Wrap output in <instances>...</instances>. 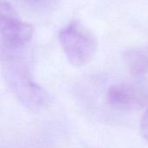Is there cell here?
Instances as JSON below:
<instances>
[{
  "label": "cell",
  "instance_id": "3",
  "mask_svg": "<svg viewBox=\"0 0 148 148\" xmlns=\"http://www.w3.org/2000/svg\"><path fill=\"white\" fill-rule=\"evenodd\" d=\"M31 24L19 19L12 5L4 0L0 3V40L2 51H18L32 38Z\"/></svg>",
  "mask_w": 148,
  "mask_h": 148
},
{
  "label": "cell",
  "instance_id": "4",
  "mask_svg": "<svg viewBox=\"0 0 148 148\" xmlns=\"http://www.w3.org/2000/svg\"><path fill=\"white\" fill-rule=\"evenodd\" d=\"M107 101L120 110L138 109L148 103V87L132 83H118L109 87Z\"/></svg>",
  "mask_w": 148,
  "mask_h": 148
},
{
  "label": "cell",
  "instance_id": "7",
  "mask_svg": "<svg viewBox=\"0 0 148 148\" xmlns=\"http://www.w3.org/2000/svg\"><path fill=\"white\" fill-rule=\"evenodd\" d=\"M23 1L29 5H37L40 4L43 0H23Z\"/></svg>",
  "mask_w": 148,
  "mask_h": 148
},
{
  "label": "cell",
  "instance_id": "6",
  "mask_svg": "<svg viewBox=\"0 0 148 148\" xmlns=\"http://www.w3.org/2000/svg\"><path fill=\"white\" fill-rule=\"evenodd\" d=\"M140 131L144 139L148 142V109L142 117L140 122Z\"/></svg>",
  "mask_w": 148,
  "mask_h": 148
},
{
  "label": "cell",
  "instance_id": "1",
  "mask_svg": "<svg viewBox=\"0 0 148 148\" xmlns=\"http://www.w3.org/2000/svg\"><path fill=\"white\" fill-rule=\"evenodd\" d=\"M17 51H2L3 75L11 91L26 108L38 110L46 107L49 96L31 78L26 62Z\"/></svg>",
  "mask_w": 148,
  "mask_h": 148
},
{
  "label": "cell",
  "instance_id": "2",
  "mask_svg": "<svg viewBox=\"0 0 148 148\" xmlns=\"http://www.w3.org/2000/svg\"><path fill=\"white\" fill-rule=\"evenodd\" d=\"M58 37L69 62L75 67L87 65L95 55L97 49L95 36L76 21H72L62 28Z\"/></svg>",
  "mask_w": 148,
  "mask_h": 148
},
{
  "label": "cell",
  "instance_id": "5",
  "mask_svg": "<svg viewBox=\"0 0 148 148\" xmlns=\"http://www.w3.org/2000/svg\"><path fill=\"white\" fill-rule=\"evenodd\" d=\"M125 64L134 75L148 74V46L127 49L123 54Z\"/></svg>",
  "mask_w": 148,
  "mask_h": 148
}]
</instances>
